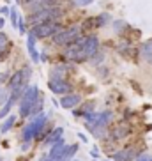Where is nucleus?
<instances>
[{
  "label": "nucleus",
  "mask_w": 152,
  "mask_h": 161,
  "mask_svg": "<svg viewBox=\"0 0 152 161\" xmlns=\"http://www.w3.org/2000/svg\"><path fill=\"white\" fill-rule=\"evenodd\" d=\"M97 48H99V39L95 37V36L78 37L74 43L67 44L64 55L73 62H83L87 58L94 57L95 52H97Z\"/></svg>",
  "instance_id": "nucleus-1"
},
{
  "label": "nucleus",
  "mask_w": 152,
  "mask_h": 161,
  "mask_svg": "<svg viewBox=\"0 0 152 161\" xmlns=\"http://www.w3.org/2000/svg\"><path fill=\"white\" fill-rule=\"evenodd\" d=\"M39 99V90L37 87H27L23 92V96H21V103H19V114L23 115V117H27V115L32 114V108L35 106V103H37Z\"/></svg>",
  "instance_id": "nucleus-2"
},
{
  "label": "nucleus",
  "mask_w": 152,
  "mask_h": 161,
  "mask_svg": "<svg viewBox=\"0 0 152 161\" xmlns=\"http://www.w3.org/2000/svg\"><path fill=\"white\" fill-rule=\"evenodd\" d=\"M60 16H62V11L58 9V7H46V9L35 11V13L29 18V23L32 25V27H35V25H39V23L55 21V19H58Z\"/></svg>",
  "instance_id": "nucleus-3"
},
{
  "label": "nucleus",
  "mask_w": 152,
  "mask_h": 161,
  "mask_svg": "<svg viewBox=\"0 0 152 161\" xmlns=\"http://www.w3.org/2000/svg\"><path fill=\"white\" fill-rule=\"evenodd\" d=\"M44 124H46V115L44 114H37V117L34 119L32 122L27 126V128L23 129V140H25V143L29 145L30 142H32L35 136H39L41 135V131H43V128H44Z\"/></svg>",
  "instance_id": "nucleus-4"
},
{
  "label": "nucleus",
  "mask_w": 152,
  "mask_h": 161,
  "mask_svg": "<svg viewBox=\"0 0 152 161\" xmlns=\"http://www.w3.org/2000/svg\"><path fill=\"white\" fill-rule=\"evenodd\" d=\"M30 67H23V69H19L18 73H14V75L9 78V83H7V87H9L11 92H18V90H23V87L27 85V81H29L30 78Z\"/></svg>",
  "instance_id": "nucleus-5"
},
{
  "label": "nucleus",
  "mask_w": 152,
  "mask_h": 161,
  "mask_svg": "<svg viewBox=\"0 0 152 161\" xmlns=\"http://www.w3.org/2000/svg\"><path fill=\"white\" fill-rule=\"evenodd\" d=\"M80 37V27H71L67 30H60L58 34L53 36V43L58 46H67V44L74 43L76 39Z\"/></svg>",
  "instance_id": "nucleus-6"
},
{
  "label": "nucleus",
  "mask_w": 152,
  "mask_h": 161,
  "mask_svg": "<svg viewBox=\"0 0 152 161\" xmlns=\"http://www.w3.org/2000/svg\"><path fill=\"white\" fill-rule=\"evenodd\" d=\"M62 30V27L57 23V21H46V23H39L32 29V34L39 39L50 37V36H55Z\"/></svg>",
  "instance_id": "nucleus-7"
},
{
  "label": "nucleus",
  "mask_w": 152,
  "mask_h": 161,
  "mask_svg": "<svg viewBox=\"0 0 152 161\" xmlns=\"http://www.w3.org/2000/svg\"><path fill=\"white\" fill-rule=\"evenodd\" d=\"M48 87H50V90H52L53 94H67L71 90V85L64 78H52Z\"/></svg>",
  "instance_id": "nucleus-8"
},
{
  "label": "nucleus",
  "mask_w": 152,
  "mask_h": 161,
  "mask_svg": "<svg viewBox=\"0 0 152 161\" xmlns=\"http://www.w3.org/2000/svg\"><path fill=\"white\" fill-rule=\"evenodd\" d=\"M64 149H66V145H64V140H57V142L53 143L52 151H50V154H48L46 161H58L62 156V152H64Z\"/></svg>",
  "instance_id": "nucleus-9"
},
{
  "label": "nucleus",
  "mask_w": 152,
  "mask_h": 161,
  "mask_svg": "<svg viewBox=\"0 0 152 161\" xmlns=\"http://www.w3.org/2000/svg\"><path fill=\"white\" fill-rule=\"evenodd\" d=\"M80 101H81V96H78V94H66L60 99V106L69 110V108H74Z\"/></svg>",
  "instance_id": "nucleus-10"
},
{
  "label": "nucleus",
  "mask_w": 152,
  "mask_h": 161,
  "mask_svg": "<svg viewBox=\"0 0 152 161\" xmlns=\"http://www.w3.org/2000/svg\"><path fill=\"white\" fill-rule=\"evenodd\" d=\"M27 48H29V53H30V58L34 62H39V53L35 50V36L32 32L29 34V39H27Z\"/></svg>",
  "instance_id": "nucleus-11"
},
{
  "label": "nucleus",
  "mask_w": 152,
  "mask_h": 161,
  "mask_svg": "<svg viewBox=\"0 0 152 161\" xmlns=\"http://www.w3.org/2000/svg\"><path fill=\"white\" fill-rule=\"evenodd\" d=\"M19 92L21 90H18V92H11V97L7 99V103L2 106V110H0V119H4L5 115H9V112H11V106H13V103H14L16 99L19 97Z\"/></svg>",
  "instance_id": "nucleus-12"
},
{
  "label": "nucleus",
  "mask_w": 152,
  "mask_h": 161,
  "mask_svg": "<svg viewBox=\"0 0 152 161\" xmlns=\"http://www.w3.org/2000/svg\"><path fill=\"white\" fill-rule=\"evenodd\" d=\"M60 138H62V129L57 128L55 131H52L46 138H44V143H46V145H53V143L57 142V140H60Z\"/></svg>",
  "instance_id": "nucleus-13"
},
{
  "label": "nucleus",
  "mask_w": 152,
  "mask_h": 161,
  "mask_svg": "<svg viewBox=\"0 0 152 161\" xmlns=\"http://www.w3.org/2000/svg\"><path fill=\"white\" fill-rule=\"evenodd\" d=\"M142 57L145 58L149 64H152V39L147 41V43L142 46Z\"/></svg>",
  "instance_id": "nucleus-14"
},
{
  "label": "nucleus",
  "mask_w": 152,
  "mask_h": 161,
  "mask_svg": "<svg viewBox=\"0 0 152 161\" xmlns=\"http://www.w3.org/2000/svg\"><path fill=\"white\" fill-rule=\"evenodd\" d=\"M131 156H133V151H131V149H128V151L115 152V154H113V159H115V161H129V159H131Z\"/></svg>",
  "instance_id": "nucleus-15"
},
{
  "label": "nucleus",
  "mask_w": 152,
  "mask_h": 161,
  "mask_svg": "<svg viewBox=\"0 0 152 161\" xmlns=\"http://www.w3.org/2000/svg\"><path fill=\"white\" fill-rule=\"evenodd\" d=\"M76 151H78V145H71V147H66V149H64V152H62L60 159H58V161H67V159H69V158L73 156V154H74Z\"/></svg>",
  "instance_id": "nucleus-16"
},
{
  "label": "nucleus",
  "mask_w": 152,
  "mask_h": 161,
  "mask_svg": "<svg viewBox=\"0 0 152 161\" xmlns=\"http://www.w3.org/2000/svg\"><path fill=\"white\" fill-rule=\"evenodd\" d=\"M14 122H16V115H11V117L7 119V120H4V124L0 126V131H2V133H7L11 128H13V126H14Z\"/></svg>",
  "instance_id": "nucleus-17"
},
{
  "label": "nucleus",
  "mask_w": 152,
  "mask_h": 161,
  "mask_svg": "<svg viewBox=\"0 0 152 161\" xmlns=\"http://www.w3.org/2000/svg\"><path fill=\"white\" fill-rule=\"evenodd\" d=\"M7 46H9V39H7V36L4 32H0V55L7 50Z\"/></svg>",
  "instance_id": "nucleus-18"
},
{
  "label": "nucleus",
  "mask_w": 152,
  "mask_h": 161,
  "mask_svg": "<svg viewBox=\"0 0 152 161\" xmlns=\"http://www.w3.org/2000/svg\"><path fill=\"white\" fill-rule=\"evenodd\" d=\"M108 14H101L99 16V19H95V25H97V27H101V25H105V23H108Z\"/></svg>",
  "instance_id": "nucleus-19"
},
{
  "label": "nucleus",
  "mask_w": 152,
  "mask_h": 161,
  "mask_svg": "<svg viewBox=\"0 0 152 161\" xmlns=\"http://www.w3.org/2000/svg\"><path fill=\"white\" fill-rule=\"evenodd\" d=\"M11 23H13V27H16V25H18V14H16L14 7L11 9Z\"/></svg>",
  "instance_id": "nucleus-20"
},
{
  "label": "nucleus",
  "mask_w": 152,
  "mask_h": 161,
  "mask_svg": "<svg viewBox=\"0 0 152 161\" xmlns=\"http://www.w3.org/2000/svg\"><path fill=\"white\" fill-rule=\"evenodd\" d=\"M94 0H76V4L78 5H89V4H92Z\"/></svg>",
  "instance_id": "nucleus-21"
},
{
  "label": "nucleus",
  "mask_w": 152,
  "mask_h": 161,
  "mask_svg": "<svg viewBox=\"0 0 152 161\" xmlns=\"http://www.w3.org/2000/svg\"><path fill=\"white\" fill-rule=\"evenodd\" d=\"M78 136H80L81 140H83V142H87V136H85V135H83V133H80V135H78Z\"/></svg>",
  "instance_id": "nucleus-22"
},
{
  "label": "nucleus",
  "mask_w": 152,
  "mask_h": 161,
  "mask_svg": "<svg viewBox=\"0 0 152 161\" xmlns=\"http://www.w3.org/2000/svg\"><path fill=\"white\" fill-rule=\"evenodd\" d=\"M140 161H152V158L147 156V158H143V159H140Z\"/></svg>",
  "instance_id": "nucleus-23"
},
{
  "label": "nucleus",
  "mask_w": 152,
  "mask_h": 161,
  "mask_svg": "<svg viewBox=\"0 0 152 161\" xmlns=\"http://www.w3.org/2000/svg\"><path fill=\"white\" fill-rule=\"evenodd\" d=\"M2 27H4V19H0V29H2Z\"/></svg>",
  "instance_id": "nucleus-24"
}]
</instances>
